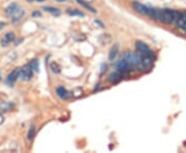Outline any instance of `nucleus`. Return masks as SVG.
Returning <instances> with one entry per match:
<instances>
[{"mask_svg": "<svg viewBox=\"0 0 186 153\" xmlns=\"http://www.w3.org/2000/svg\"><path fill=\"white\" fill-rule=\"evenodd\" d=\"M182 13L178 11H174V9H158V18L157 21L161 23L168 24H176L177 21L180 19Z\"/></svg>", "mask_w": 186, "mask_h": 153, "instance_id": "1", "label": "nucleus"}, {"mask_svg": "<svg viewBox=\"0 0 186 153\" xmlns=\"http://www.w3.org/2000/svg\"><path fill=\"white\" fill-rule=\"evenodd\" d=\"M122 59L126 61L130 65L131 70H142V64H141V56L139 53L133 52H125L122 55Z\"/></svg>", "mask_w": 186, "mask_h": 153, "instance_id": "2", "label": "nucleus"}, {"mask_svg": "<svg viewBox=\"0 0 186 153\" xmlns=\"http://www.w3.org/2000/svg\"><path fill=\"white\" fill-rule=\"evenodd\" d=\"M135 48H136V51L140 55H143V56H150V57H154V53L152 52L149 47L146 45L145 43L141 41H135Z\"/></svg>", "mask_w": 186, "mask_h": 153, "instance_id": "3", "label": "nucleus"}, {"mask_svg": "<svg viewBox=\"0 0 186 153\" xmlns=\"http://www.w3.org/2000/svg\"><path fill=\"white\" fill-rule=\"evenodd\" d=\"M32 76H33V70L31 68L30 64H26V65H24L23 67L20 68L19 78L21 79V80L28 82V81H30L32 79Z\"/></svg>", "mask_w": 186, "mask_h": 153, "instance_id": "4", "label": "nucleus"}, {"mask_svg": "<svg viewBox=\"0 0 186 153\" xmlns=\"http://www.w3.org/2000/svg\"><path fill=\"white\" fill-rule=\"evenodd\" d=\"M132 7L135 11H138L139 14L144 15V16H149V13H150V7L144 5V4L140 3V2L133 1L132 2Z\"/></svg>", "mask_w": 186, "mask_h": 153, "instance_id": "5", "label": "nucleus"}, {"mask_svg": "<svg viewBox=\"0 0 186 153\" xmlns=\"http://www.w3.org/2000/svg\"><path fill=\"white\" fill-rule=\"evenodd\" d=\"M19 76H20V68H17L16 70L11 71V73L7 76L6 80H5V84L7 86H9V87H12V85H14V84L16 83V81L19 79Z\"/></svg>", "mask_w": 186, "mask_h": 153, "instance_id": "6", "label": "nucleus"}, {"mask_svg": "<svg viewBox=\"0 0 186 153\" xmlns=\"http://www.w3.org/2000/svg\"><path fill=\"white\" fill-rule=\"evenodd\" d=\"M15 39H16V34H15L14 32H7V33H5L3 36H2L1 41H0L1 47L5 48V47H7L9 44L11 43V41H14Z\"/></svg>", "mask_w": 186, "mask_h": 153, "instance_id": "7", "label": "nucleus"}, {"mask_svg": "<svg viewBox=\"0 0 186 153\" xmlns=\"http://www.w3.org/2000/svg\"><path fill=\"white\" fill-rule=\"evenodd\" d=\"M116 68H117V70L120 71L122 75H123V73H128L131 70L130 65L122 58H121V60L117 63V65H116Z\"/></svg>", "mask_w": 186, "mask_h": 153, "instance_id": "8", "label": "nucleus"}, {"mask_svg": "<svg viewBox=\"0 0 186 153\" xmlns=\"http://www.w3.org/2000/svg\"><path fill=\"white\" fill-rule=\"evenodd\" d=\"M24 16H25V9H23L22 7H19V8L17 9V11L12 14V16L11 17V18L12 19V24L19 23V22L23 19Z\"/></svg>", "mask_w": 186, "mask_h": 153, "instance_id": "9", "label": "nucleus"}, {"mask_svg": "<svg viewBox=\"0 0 186 153\" xmlns=\"http://www.w3.org/2000/svg\"><path fill=\"white\" fill-rule=\"evenodd\" d=\"M108 79H109V82L111 84H118L121 80H122V73L118 70L113 71V73H111L110 75H109Z\"/></svg>", "mask_w": 186, "mask_h": 153, "instance_id": "10", "label": "nucleus"}, {"mask_svg": "<svg viewBox=\"0 0 186 153\" xmlns=\"http://www.w3.org/2000/svg\"><path fill=\"white\" fill-rule=\"evenodd\" d=\"M56 93H57V96L60 97L61 99H68V98L70 97L69 92L63 87V86H59L56 89Z\"/></svg>", "mask_w": 186, "mask_h": 153, "instance_id": "11", "label": "nucleus"}, {"mask_svg": "<svg viewBox=\"0 0 186 153\" xmlns=\"http://www.w3.org/2000/svg\"><path fill=\"white\" fill-rule=\"evenodd\" d=\"M176 25L179 27L181 30H183V31L186 32V11H184V13H182V15H181V17H180V19L178 20L177 23H176Z\"/></svg>", "mask_w": 186, "mask_h": 153, "instance_id": "12", "label": "nucleus"}, {"mask_svg": "<svg viewBox=\"0 0 186 153\" xmlns=\"http://www.w3.org/2000/svg\"><path fill=\"white\" fill-rule=\"evenodd\" d=\"M19 7H20L19 4L16 3V2H14V3H11V4H9V5L5 8V14H6V16L11 17L12 14H14L15 11H16L17 9L19 8Z\"/></svg>", "mask_w": 186, "mask_h": 153, "instance_id": "13", "label": "nucleus"}, {"mask_svg": "<svg viewBox=\"0 0 186 153\" xmlns=\"http://www.w3.org/2000/svg\"><path fill=\"white\" fill-rule=\"evenodd\" d=\"M43 9L44 11H47V13L52 14L53 16H59V15L61 14L60 9L56 8V7H53V6H44Z\"/></svg>", "mask_w": 186, "mask_h": 153, "instance_id": "14", "label": "nucleus"}, {"mask_svg": "<svg viewBox=\"0 0 186 153\" xmlns=\"http://www.w3.org/2000/svg\"><path fill=\"white\" fill-rule=\"evenodd\" d=\"M118 52H119V45H117V44H115V45L112 47L111 50H110V53H109V59H110L111 61H112V60H114L116 56H117Z\"/></svg>", "mask_w": 186, "mask_h": 153, "instance_id": "15", "label": "nucleus"}, {"mask_svg": "<svg viewBox=\"0 0 186 153\" xmlns=\"http://www.w3.org/2000/svg\"><path fill=\"white\" fill-rule=\"evenodd\" d=\"M66 13H67L69 16H71V17H85L84 13H82V11H79V9L68 8L67 11H66Z\"/></svg>", "mask_w": 186, "mask_h": 153, "instance_id": "16", "label": "nucleus"}, {"mask_svg": "<svg viewBox=\"0 0 186 153\" xmlns=\"http://www.w3.org/2000/svg\"><path fill=\"white\" fill-rule=\"evenodd\" d=\"M98 41H99V43H100L103 46L108 45V44L111 41V36L109 35V34H103V35L99 36Z\"/></svg>", "mask_w": 186, "mask_h": 153, "instance_id": "17", "label": "nucleus"}, {"mask_svg": "<svg viewBox=\"0 0 186 153\" xmlns=\"http://www.w3.org/2000/svg\"><path fill=\"white\" fill-rule=\"evenodd\" d=\"M14 105L11 103H3L2 105H0V112H7V111H11Z\"/></svg>", "mask_w": 186, "mask_h": 153, "instance_id": "18", "label": "nucleus"}, {"mask_svg": "<svg viewBox=\"0 0 186 153\" xmlns=\"http://www.w3.org/2000/svg\"><path fill=\"white\" fill-rule=\"evenodd\" d=\"M34 137H35V126L34 125H32V126L29 128L28 130V135H27V139H28L29 141L33 140Z\"/></svg>", "mask_w": 186, "mask_h": 153, "instance_id": "19", "label": "nucleus"}, {"mask_svg": "<svg viewBox=\"0 0 186 153\" xmlns=\"http://www.w3.org/2000/svg\"><path fill=\"white\" fill-rule=\"evenodd\" d=\"M30 66L31 68L33 70V71H35V73H37V71L39 70V65H38V60L37 59H33V60L30 61Z\"/></svg>", "mask_w": 186, "mask_h": 153, "instance_id": "20", "label": "nucleus"}, {"mask_svg": "<svg viewBox=\"0 0 186 153\" xmlns=\"http://www.w3.org/2000/svg\"><path fill=\"white\" fill-rule=\"evenodd\" d=\"M51 70L54 73H60V71H61L60 66H59V64H57L56 62H53L51 64Z\"/></svg>", "mask_w": 186, "mask_h": 153, "instance_id": "21", "label": "nucleus"}, {"mask_svg": "<svg viewBox=\"0 0 186 153\" xmlns=\"http://www.w3.org/2000/svg\"><path fill=\"white\" fill-rule=\"evenodd\" d=\"M73 97H80V96L83 95V90L81 89V88H77V89H74L73 91Z\"/></svg>", "mask_w": 186, "mask_h": 153, "instance_id": "22", "label": "nucleus"}, {"mask_svg": "<svg viewBox=\"0 0 186 153\" xmlns=\"http://www.w3.org/2000/svg\"><path fill=\"white\" fill-rule=\"evenodd\" d=\"M94 23H95V24H96V25L100 26V27H101V28H103V27H105V25H103V23H101V22H100V21H99V20H97V19H96V20H94Z\"/></svg>", "mask_w": 186, "mask_h": 153, "instance_id": "23", "label": "nucleus"}, {"mask_svg": "<svg viewBox=\"0 0 186 153\" xmlns=\"http://www.w3.org/2000/svg\"><path fill=\"white\" fill-rule=\"evenodd\" d=\"M41 14L39 13V11H34L33 13H32V17H41Z\"/></svg>", "mask_w": 186, "mask_h": 153, "instance_id": "24", "label": "nucleus"}, {"mask_svg": "<svg viewBox=\"0 0 186 153\" xmlns=\"http://www.w3.org/2000/svg\"><path fill=\"white\" fill-rule=\"evenodd\" d=\"M106 70V64H105V63L101 64V70H100V73H101V75H103V73H105V70Z\"/></svg>", "mask_w": 186, "mask_h": 153, "instance_id": "25", "label": "nucleus"}, {"mask_svg": "<svg viewBox=\"0 0 186 153\" xmlns=\"http://www.w3.org/2000/svg\"><path fill=\"white\" fill-rule=\"evenodd\" d=\"M5 26H6V23H4V22H0V30L3 29Z\"/></svg>", "mask_w": 186, "mask_h": 153, "instance_id": "26", "label": "nucleus"}, {"mask_svg": "<svg viewBox=\"0 0 186 153\" xmlns=\"http://www.w3.org/2000/svg\"><path fill=\"white\" fill-rule=\"evenodd\" d=\"M3 121H4V118H3V116H2L1 114H0V125H1L2 123H3Z\"/></svg>", "mask_w": 186, "mask_h": 153, "instance_id": "27", "label": "nucleus"}, {"mask_svg": "<svg viewBox=\"0 0 186 153\" xmlns=\"http://www.w3.org/2000/svg\"><path fill=\"white\" fill-rule=\"evenodd\" d=\"M83 1H85V2H87V3H90V2H92V1H94V0H83Z\"/></svg>", "mask_w": 186, "mask_h": 153, "instance_id": "28", "label": "nucleus"}, {"mask_svg": "<svg viewBox=\"0 0 186 153\" xmlns=\"http://www.w3.org/2000/svg\"><path fill=\"white\" fill-rule=\"evenodd\" d=\"M55 1H57V2H64V1H66V0H55Z\"/></svg>", "mask_w": 186, "mask_h": 153, "instance_id": "29", "label": "nucleus"}, {"mask_svg": "<svg viewBox=\"0 0 186 153\" xmlns=\"http://www.w3.org/2000/svg\"><path fill=\"white\" fill-rule=\"evenodd\" d=\"M28 2H33V1H35V0H27Z\"/></svg>", "mask_w": 186, "mask_h": 153, "instance_id": "30", "label": "nucleus"}, {"mask_svg": "<svg viewBox=\"0 0 186 153\" xmlns=\"http://www.w3.org/2000/svg\"><path fill=\"white\" fill-rule=\"evenodd\" d=\"M36 1H38V2H41V1H44V0H36Z\"/></svg>", "mask_w": 186, "mask_h": 153, "instance_id": "31", "label": "nucleus"}, {"mask_svg": "<svg viewBox=\"0 0 186 153\" xmlns=\"http://www.w3.org/2000/svg\"><path fill=\"white\" fill-rule=\"evenodd\" d=\"M0 80H1V75H0Z\"/></svg>", "mask_w": 186, "mask_h": 153, "instance_id": "32", "label": "nucleus"}]
</instances>
